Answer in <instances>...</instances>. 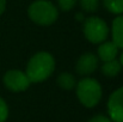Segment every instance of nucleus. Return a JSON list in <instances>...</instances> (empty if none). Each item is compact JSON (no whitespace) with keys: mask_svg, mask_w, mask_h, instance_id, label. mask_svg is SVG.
I'll list each match as a JSON object with an SVG mask.
<instances>
[{"mask_svg":"<svg viewBox=\"0 0 123 122\" xmlns=\"http://www.w3.org/2000/svg\"><path fill=\"white\" fill-rule=\"evenodd\" d=\"M118 61H120L121 66L123 67V51H122V54H121V56H120V60H118Z\"/></svg>","mask_w":123,"mask_h":122,"instance_id":"nucleus-19","label":"nucleus"},{"mask_svg":"<svg viewBox=\"0 0 123 122\" xmlns=\"http://www.w3.org/2000/svg\"><path fill=\"white\" fill-rule=\"evenodd\" d=\"M57 85L63 90H73L77 85V81H75V78L73 77V74L65 72L57 77Z\"/></svg>","mask_w":123,"mask_h":122,"instance_id":"nucleus-11","label":"nucleus"},{"mask_svg":"<svg viewBox=\"0 0 123 122\" xmlns=\"http://www.w3.org/2000/svg\"><path fill=\"white\" fill-rule=\"evenodd\" d=\"M77 1L78 0H57V4H59L60 10H62L65 12H68L75 6Z\"/></svg>","mask_w":123,"mask_h":122,"instance_id":"nucleus-14","label":"nucleus"},{"mask_svg":"<svg viewBox=\"0 0 123 122\" xmlns=\"http://www.w3.org/2000/svg\"><path fill=\"white\" fill-rule=\"evenodd\" d=\"M121 68H122V66H121L120 61L115 59V60L104 62V64L102 65V67H100V71H102V73H103L105 77H108V78H114V77H116V76L121 72Z\"/></svg>","mask_w":123,"mask_h":122,"instance_id":"nucleus-10","label":"nucleus"},{"mask_svg":"<svg viewBox=\"0 0 123 122\" xmlns=\"http://www.w3.org/2000/svg\"><path fill=\"white\" fill-rule=\"evenodd\" d=\"M2 80H4V85L13 92L25 91V90H28V87L31 84V81L29 80L26 73L23 72V71H19V70L7 71L5 73Z\"/></svg>","mask_w":123,"mask_h":122,"instance_id":"nucleus-5","label":"nucleus"},{"mask_svg":"<svg viewBox=\"0 0 123 122\" xmlns=\"http://www.w3.org/2000/svg\"><path fill=\"white\" fill-rule=\"evenodd\" d=\"M111 35H112V42L117 45V48L123 49V14L117 16L114 19Z\"/></svg>","mask_w":123,"mask_h":122,"instance_id":"nucleus-9","label":"nucleus"},{"mask_svg":"<svg viewBox=\"0 0 123 122\" xmlns=\"http://www.w3.org/2000/svg\"><path fill=\"white\" fill-rule=\"evenodd\" d=\"M108 114L112 122H123V86L110 95L108 99Z\"/></svg>","mask_w":123,"mask_h":122,"instance_id":"nucleus-6","label":"nucleus"},{"mask_svg":"<svg viewBox=\"0 0 123 122\" xmlns=\"http://www.w3.org/2000/svg\"><path fill=\"white\" fill-rule=\"evenodd\" d=\"M87 122H112L110 120V117L105 116V115H96L93 117H91Z\"/></svg>","mask_w":123,"mask_h":122,"instance_id":"nucleus-16","label":"nucleus"},{"mask_svg":"<svg viewBox=\"0 0 123 122\" xmlns=\"http://www.w3.org/2000/svg\"><path fill=\"white\" fill-rule=\"evenodd\" d=\"M54 70V56L48 51H40L30 58L25 73L31 83H42L51 76Z\"/></svg>","mask_w":123,"mask_h":122,"instance_id":"nucleus-1","label":"nucleus"},{"mask_svg":"<svg viewBox=\"0 0 123 122\" xmlns=\"http://www.w3.org/2000/svg\"><path fill=\"white\" fill-rule=\"evenodd\" d=\"M8 117V107L6 102L0 97V122H5Z\"/></svg>","mask_w":123,"mask_h":122,"instance_id":"nucleus-15","label":"nucleus"},{"mask_svg":"<svg viewBox=\"0 0 123 122\" xmlns=\"http://www.w3.org/2000/svg\"><path fill=\"white\" fill-rule=\"evenodd\" d=\"M82 32L88 42L97 44L106 41L109 36V26L102 18L91 16L84 19Z\"/></svg>","mask_w":123,"mask_h":122,"instance_id":"nucleus-4","label":"nucleus"},{"mask_svg":"<svg viewBox=\"0 0 123 122\" xmlns=\"http://www.w3.org/2000/svg\"><path fill=\"white\" fill-rule=\"evenodd\" d=\"M77 19H78L79 22H84V19H85V18H84V14H82L81 12L77 14Z\"/></svg>","mask_w":123,"mask_h":122,"instance_id":"nucleus-18","label":"nucleus"},{"mask_svg":"<svg viewBox=\"0 0 123 122\" xmlns=\"http://www.w3.org/2000/svg\"><path fill=\"white\" fill-rule=\"evenodd\" d=\"M81 10L85 12H96L99 8V0H78Z\"/></svg>","mask_w":123,"mask_h":122,"instance_id":"nucleus-13","label":"nucleus"},{"mask_svg":"<svg viewBox=\"0 0 123 122\" xmlns=\"http://www.w3.org/2000/svg\"><path fill=\"white\" fill-rule=\"evenodd\" d=\"M29 18L38 25H51L59 17L56 6L49 0H36L28 8Z\"/></svg>","mask_w":123,"mask_h":122,"instance_id":"nucleus-2","label":"nucleus"},{"mask_svg":"<svg viewBox=\"0 0 123 122\" xmlns=\"http://www.w3.org/2000/svg\"><path fill=\"white\" fill-rule=\"evenodd\" d=\"M118 55V48L112 41H104L98 47V59L103 62L115 60Z\"/></svg>","mask_w":123,"mask_h":122,"instance_id":"nucleus-8","label":"nucleus"},{"mask_svg":"<svg viewBox=\"0 0 123 122\" xmlns=\"http://www.w3.org/2000/svg\"><path fill=\"white\" fill-rule=\"evenodd\" d=\"M5 7H6V0H0V14L5 11Z\"/></svg>","mask_w":123,"mask_h":122,"instance_id":"nucleus-17","label":"nucleus"},{"mask_svg":"<svg viewBox=\"0 0 123 122\" xmlns=\"http://www.w3.org/2000/svg\"><path fill=\"white\" fill-rule=\"evenodd\" d=\"M104 7L114 13V14H122L123 13V0H102Z\"/></svg>","mask_w":123,"mask_h":122,"instance_id":"nucleus-12","label":"nucleus"},{"mask_svg":"<svg viewBox=\"0 0 123 122\" xmlns=\"http://www.w3.org/2000/svg\"><path fill=\"white\" fill-rule=\"evenodd\" d=\"M98 56L93 53H85L78 59L75 70L80 76H90L92 74L98 67Z\"/></svg>","mask_w":123,"mask_h":122,"instance_id":"nucleus-7","label":"nucleus"},{"mask_svg":"<svg viewBox=\"0 0 123 122\" xmlns=\"http://www.w3.org/2000/svg\"><path fill=\"white\" fill-rule=\"evenodd\" d=\"M79 102L86 108L96 107L102 99V86L93 78H82L75 85Z\"/></svg>","mask_w":123,"mask_h":122,"instance_id":"nucleus-3","label":"nucleus"}]
</instances>
